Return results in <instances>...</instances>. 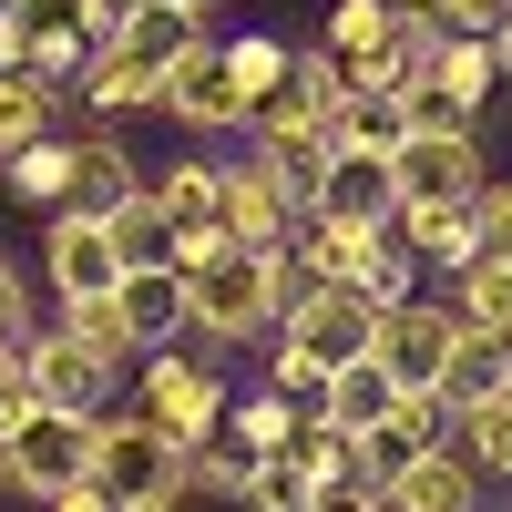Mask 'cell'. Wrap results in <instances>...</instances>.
Segmentation results:
<instances>
[{"label":"cell","instance_id":"4","mask_svg":"<svg viewBox=\"0 0 512 512\" xmlns=\"http://www.w3.org/2000/svg\"><path fill=\"white\" fill-rule=\"evenodd\" d=\"M21 379H31V400H52V410H103L123 390V369L103 349H82L72 328H31L21 338Z\"/></svg>","mask_w":512,"mask_h":512},{"label":"cell","instance_id":"35","mask_svg":"<svg viewBox=\"0 0 512 512\" xmlns=\"http://www.w3.org/2000/svg\"><path fill=\"white\" fill-rule=\"evenodd\" d=\"M420 277H431V267H420V256L390 236V226H379V246H369V267H359V297H369V308H400V297H420Z\"/></svg>","mask_w":512,"mask_h":512},{"label":"cell","instance_id":"10","mask_svg":"<svg viewBox=\"0 0 512 512\" xmlns=\"http://www.w3.org/2000/svg\"><path fill=\"white\" fill-rule=\"evenodd\" d=\"M93 482L123 502V492H175V441L154 431V420H93Z\"/></svg>","mask_w":512,"mask_h":512},{"label":"cell","instance_id":"22","mask_svg":"<svg viewBox=\"0 0 512 512\" xmlns=\"http://www.w3.org/2000/svg\"><path fill=\"white\" fill-rule=\"evenodd\" d=\"M297 420H308V400H287L277 379H267V390L226 400V441H236V451L256 461V451H287V441H297Z\"/></svg>","mask_w":512,"mask_h":512},{"label":"cell","instance_id":"31","mask_svg":"<svg viewBox=\"0 0 512 512\" xmlns=\"http://www.w3.org/2000/svg\"><path fill=\"white\" fill-rule=\"evenodd\" d=\"M318 502V472L297 451H256L246 461V512H308Z\"/></svg>","mask_w":512,"mask_h":512},{"label":"cell","instance_id":"45","mask_svg":"<svg viewBox=\"0 0 512 512\" xmlns=\"http://www.w3.org/2000/svg\"><path fill=\"white\" fill-rule=\"evenodd\" d=\"M113 512H185V492H123Z\"/></svg>","mask_w":512,"mask_h":512},{"label":"cell","instance_id":"5","mask_svg":"<svg viewBox=\"0 0 512 512\" xmlns=\"http://www.w3.org/2000/svg\"><path fill=\"white\" fill-rule=\"evenodd\" d=\"M164 113L195 123V134H236L246 123V82L226 62V41H185V52L164 62Z\"/></svg>","mask_w":512,"mask_h":512},{"label":"cell","instance_id":"26","mask_svg":"<svg viewBox=\"0 0 512 512\" xmlns=\"http://www.w3.org/2000/svg\"><path fill=\"white\" fill-rule=\"evenodd\" d=\"M451 308H461V328H482V338L512 349V267H492V256L451 267Z\"/></svg>","mask_w":512,"mask_h":512},{"label":"cell","instance_id":"25","mask_svg":"<svg viewBox=\"0 0 512 512\" xmlns=\"http://www.w3.org/2000/svg\"><path fill=\"white\" fill-rule=\"evenodd\" d=\"M451 441H461V461H472L482 482H512V390L472 400V410L451 420Z\"/></svg>","mask_w":512,"mask_h":512},{"label":"cell","instance_id":"20","mask_svg":"<svg viewBox=\"0 0 512 512\" xmlns=\"http://www.w3.org/2000/svg\"><path fill=\"white\" fill-rule=\"evenodd\" d=\"M123 195H144L134 154H123L113 134H82V144H72V205H82V216H113Z\"/></svg>","mask_w":512,"mask_h":512},{"label":"cell","instance_id":"46","mask_svg":"<svg viewBox=\"0 0 512 512\" xmlns=\"http://www.w3.org/2000/svg\"><path fill=\"white\" fill-rule=\"evenodd\" d=\"M492 62H502V93H512V21L492 31Z\"/></svg>","mask_w":512,"mask_h":512},{"label":"cell","instance_id":"1","mask_svg":"<svg viewBox=\"0 0 512 512\" xmlns=\"http://www.w3.org/2000/svg\"><path fill=\"white\" fill-rule=\"evenodd\" d=\"M93 420H103V410H52V400H31L21 431L0 441L11 492H21V502H52L62 482H82V472H93Z\"/></svg>","mask_w":512,"mask_h":512},{"label":"cell","instance_id":"48","mask_svg":"<svg viewBox=\"0 0 512 512\" xmlns=\"http://www.w3.org/2000/svg\"><path fill=\"white\" fill-rule=\"evenodd\" d=\"M175 11H216V0H175Z\"/></svg>","mask_w":512,"mask_h":512},{"label":"cell","instance_id":"37","mask_svg":"<svg viewBox=\"0 0 512 512\" xmlns=\"http://www.w3.org/2000/svg\"><path fill=\"white\" fill-rule=\"evenodd\" d=\"M226 62H236V82H246V113H256V103L287 82V62H297V52H287L277 31H236V41H226Z\"/></svg>","mask_w":512,"mask_h":512},{"label":"cell","instance_id":"33","mask_svg":"<svg viewBox=\"0 0 512 512\" xmlns=\"http://www.w3.org/2000/svg\"><path fill=\"white\" fill-rule=\"evenodd\" d=\"M349 441H359V482H379V492H390V482L410 472V461L431 451V441H420V431H410L400 410H390V420H369V431H349Z\"/></svg>","mask_w":512,"mask_h":512},{"label":"cell","instance_id":"17","mask_svg":"<svg viewBox=\"0 0 512 512\" xmlns=\"http://www.w3.org/2000/svg\"><path fill=\"white\" fill-rule=\"evenodd\" d=\"M369 246H379V226H349V216H328V205H308L297 236H287V256H297L308 277H359Z\"/></svg>","mask_w":512,"mask_h":512},{"label":"cell","instance_id":"12","mask_svg":"<svg viewBox=\"0 0 512 512\" xmlns=\"http://www.w3.org/2000/svg\"><path fill=\"white\" fill-rule=\"evenodd\" d=\"M226 236L236 246H256V256H277L287 236H297V205L277 195V175H267V164H226Z\"/></svg>","mask_w":512,"mask_h":512},{"label":"cell","instance_id":"6","mask_svg":"<svg viewBox=\"0 0 512 512\" xmlns=\"http://www.w3.org/2000/svg\"><path fill=\"white\" fill-rule=\"evenodd\" d=\"M41 267H52V297H113L123 287V246H113L103 216L62 205V216H41Z\"/></svg>","mask_w":512,"mask_h":512},{"label":"cell","instance_id":"8","mask_svg":"<svg viewBox=\"0 0 512 512\" xmlns=\"http://www.w3.org/2000/svg\"><path fill=\"white\" fill-rule=\"evenodd\" d=\"M400 205H472L492 175H482V144L472 134H400Z\"/></svg>","mask_w":512,"mask_h":512},{"label":"cell","instance_id":"38","mask_svg":"<svg viewBox=\"0 0 512 512\" xmlns=\"http://www.w3.org/2000/svg\"><path fill=\"white\" fill-rule=\"evenodd\" d=\"M267 379H277L287 400H318V390H328V359H308V349H297V338L277 328V349H267Z\"/></svg>","mask_w":512,"mask_h":512},{"label":"cell","instance_id":"28","mask_svg":"<svg viewBox=\"0 0 512 512\" xmlns=\"http://www.w3.org/2000/svg\"><path fill=\"white\" fill-rule=\"evenodd\" d=\"M175 492H195V502H246V451L216 431V441H185L175 451Z\"/></svg>","mask_w":512,"mask_h":512},{"label":"cell","instance_id":"49","mask_svg":"<svg viewBox=\"0 0 512 512\" xmlns=\"http://www.w3.org/2000/svg\"><path fill=\"white\" fill-rule=\"evenodd\" d=\"M0 21H11V0H0Z\"/></svg>","mask_w":512,"mask_h":512},{"label":"cell","instance_id":"23","mask_svg":"<svg viewBox=\"0 0 512 512\" xmlns=\"http://www.w3.org/2000/svg\"><path fill=\"white\" fill-rule=\"evenodd\" d=\"M41 134H62V82L41 72H0V154H21Z\"/></svg>","mask_w":512,"mask_h":512},{"label":"cell","instance_id":"30","mask_svg":"<svg viewBox=\"0 0 512 512\" xmlns=\"http://www.w3.org/2000/svg\"><path fill=\"white\" fill-rule=\"evenodd\" d=\"M62 328L82 338V349H103L113 369L144 359V338H134V318H123V297H62Z\"/></svg>","mask_w":512,"mask_h":512},{"label":"cell","instance_id":"29","mask_svg":"<svg viewBox=\"0 0 512 512\" xmlns=\"http://www.w3.org/2000/svg\"><path fill=\"white\" fill-rule=\"evenodd\" d=\"M164 216H175V236L185 226H226V164H164Z\"/></svg>","mask_w":512,"mask_h":512},{"label":"cell","instance_id":"18","mask_svg":"<svg viewBox=\"0 0 512 512\" xmlns=\"http://www.w3.org/2000/svg\"><path fill=\"white\" fill-rule=\"evenodd\" d=\"M123 318H134V338H144V349H175V338H185V277L175 267H123Z\"/></svg>","mask_w":512,"mask_h":512},{"label":"cell","instance_id":"11","mask_svg":"<svg viewBox=\"0 0 512 512\" xmlns=\"http://www.w3.org/2000/svg\"><path fill=\"white\" fill-rule=\"evenodd\" d=\"M318 205H328V216H349V226H390V216H400V164L379 154V144H328Z\"/></svg>","mask_w":512,"mask_h":512},{"label":"cell","instance_id":"42","mask_svg":"<svg viewBox=\"0 0 512 512\" xmlns=\"http://www.w3.org/2000/svg\"><path fill=\"white\" fill-rule=\"evenodd\" d=\"M0 338H11V349L31 338V297H21V267H11V256H0Z\"/></svg>","mask_w":512,"mask_h":512},{"label":"cell","instance_id":"14","mask_svg":"<svg viewBox=\"0 0 512 512\" xmlns=\"http://www.w3.org/2000/svg\"><path fill=\"white\" fill-rule=\"evenodd\" d=\"M246 154L277 175V195L297 205V216L318 205V185H328V134H318V123H256V144H246Z\"/></svg>","mask_w":512,"mask_h":512},{"label":"cell","instance_id":"36","mask_svg":"<svg viewBox=\"0 0 512 512\" xmlns=\"http://www.w3.org/2000/svg\"><path fill=\"white\" fill-rule=\"evenodd\" d=\"M390 93H400V123H410V134H472V123H482L461 93H441L431 72H420V82H390Z\"/></svg>","mask_w":512,"mask_h":512},{"label":"cell","instance_id":"9","mask_svg":"<svg viewBox=\"0 0 512 512\" xmlns=\"http://www.w3.org/2000/svg\"><path fill=\"white\" fill-rule=\"evenodd\" d=\"M400 31H410V11H390V0H338L318 41L349 62L359 93H390V82H400Z\"/></svg>","mask_w":512,"mask_h":512},{"label":"cell","instance_id":"41","mask_svg":"<svg viewBox=\"0 0 512 512\" xmlns=\"http://www.w3.org/2000/svg\"><path fill=\"white\" fill-rule=\"evenodd\" d=\"M21 410H31V379H21V349L0 338V441L21 431Z\"/></svg>","mask_w":512,"mask_h":512},{"label":"cell","instance_id":"40","mask_svg":"<svg viewBox=\"0 0 512 512\" xmlns=\"http://www.w3.org/2000/svg\"><path fill=\"white\" fill-rule=\"evenodd\" d=\"M431 21H441V31H461V41H492V31L512 21V0H441Z\"/></svg>","mask_w":512,"mask_h":512},{"label":"cell","instance_id":"50","mask_svg":"<svg viewBox=\"0 0 512 512\" xmlns=\"http://www.w3.org/2000/svg\"><path fill=\"white\" fill-rule=\"evenodd\" d=\"M0 492H11V472H0Z\"/></svg>","mask_w":512,"mask_h":512},{"label":"cell","instance_id":"7","mask_svg":"<svg viewBox=\"0 0 512 512\" xmlns=\"http://www.w3.org/2000/svg\"><path fill=\"white\" fill-rule=\"evenodd\" d=\"M451 338H461V308H451V297H400V308H379V338H369V349L390 359L400 390H431L441 359H451Z\"/></svg>","mask_w":512,"mask_h":512},{"label":"cell","instance_id":"32","mask_svg":"<svg viewBox=\"0 0 512 512\" xmlns=\"http://www.w3.org/2000/svg\"><path fill=\"white\" fill-rule=\"evenodd\" d=\"M431 82H441V93H461V103L482 113V103L502 93V62H492V41H461V31H451V41H441V62H431Z\"/></svg>","mask_w":512,"mask_h":512},{"label":"cell","instance_id":"3","mask_svg":"<svg viewBox=\"0 0 512 512\" xmlns=\"http://www.w3.org/2000/svg\"><path fill=\"white\" fill-rule=\"evenodd\" d=\"M277 328H287L308 359H328V369H338V359H359L369 338H379V308L359 297V277H308V287L287 297V318H277Z\"/></svg>","mask_w":512,"mask_h":512},{"label":"cell","instance_id":"2","mask_svg":"<svg viewBox=\"0 0 512 512\" xmlns=\"http://www.w3.org/2000/svg\"><path fill=\"white\" fill-rule=\"evenodd\" d=\"M134 390H144V420H154L175 451H185V441H216V431H226V400H236L226 379L205 369V359H185V349H144V359H134Z\"/></svg>","mask_w":512,"mask_h":512},{"label":"cell","instance_id":"39","mask_svg":"<svg viewBox=\"0 0 512 512\" xmlns=\"http://www.w3.org/2000/svg\"><path fill=\"white\" fill-rule=\"evenodd\" d=\"M472 226H482V256H492V267H512V185H482V195H472Z\"/></svg>","mask_w":512,"mask_h":512},{"label":"cell","instance_id":"21","mask_svg":"<svg viewBox=\"0 0 512 512\" xmlns=\"http://www.w3.org/2000/svg\"><path fill=\"white\" fill-rule=\"evenodd\" d=\"M0 185H11L21 205H41V216H62L72 205V134H41L21 154H0Z\"/></svg>","mask_w":512,"mask_h":512},{"label":"cell","instance_id":"27","mask_svg":"<svg viewBox=\"0 0 512 512\" xmlns=\"http://www.w3.org/2000/svg\"><path fill=\"white\" fill-rule=\"evenodd\" d=\"M113 246H123V267H175V216H164V195L144 185V195H123L113 205Z\"/></svg>","mask_w":512,"mask_h":512},{"label":"cell","instance_id":"13","mask_svg":"<svg viewBox=\"0 0 512 512\" xmlns=\"http://www.w3.org/2000/svg\"><path fill=\"white\" fill-rule=\"evenodd\" d=\"M390 512H482V472L461 461V441H431L410 461V472L390 482Z\"/></svg>","mask_w":512,"mask_h":512},{"label":"cell","instance_id":"15","mask_svg":"<svg viewBox=\"0 0 512 512\" xmlns=\"http://www.w3.org/2000/svg\"><path fill=\"white\" fill-rule=\"evenodd\" d=\"M390 236L420 256V267H472V256H482V226H472V205H400V216H390Z\"/></svg>","mask_w":512,"mask_h":512},{"label":"cell","instance_id":"34","mask_svg":"<svg viewBox=\"0 0 512 512\" xmlns=\"http://www.w3.org/2000/svg\"><path fill=\"white\" fill-rule=\"evenodd\" d=\"M400 93H349L338 103V123H328V144H379V154H400Z\"/></svg>","mask_w":512,"mask_h":512},{"label":"cell","instance_id":"19","mask_svg":"<svg viewBox=\"0 0 512 512\" xmlns=\"http://www.w3.org/2000/svg\"><path fill=\"white\" fill-rule=\"evenodd\" d=\"M72 93L93 103V113H144V103H164V62H134V52H113V41H103V52L82 62Z\"/></svg>","mask_w":512,"mask_h":512},{"label":"cell","instance_id":"44","mask_svg":"<svg viewBox=\"0 0 512 512\" xmlns=\"http://www.w3.org/2000/svg\"><path fill=\"white\" fill-rule=\"evenodd\" d=\"M41 512H113V492H103L93 472H82V482H62V492H52V502H41Z\"/></svg>","mask_w":512,"mask_h":512},{"label":"cell","instance_id":"47","mask_svg":"<svg viewBox=\"0 0 512 512\" xmlns=\"http://www.w3.org/2000/svg\"><path fill=\"white\" fill-rule=\"evenodd\" d=\"M390 11H410V21H431V11H441V0H390Z\"/></svg>","mask_w":512,"mask_h":512},{"label":"cell","instance_id":"43","mask_svg":"<svg viewBox=\"0 0 512 512\" xmlns=\"http://www.w3.org/2000/svg\"><path fill=\"white\" fill-rule=\"evenodd\" d=\"M308 512H390V492H379V482H328Z\"/></svg>","mask_w":512,"mask_h":512},{"label":"cell","instance_id":"24","mask_svg":"<svg viewBox=\"0 0 512 512\" xmlns=\"http://www.w3.org/2000/svg\"><path fill=\"white\" fill-rule=\"evenodd\" d=\"M502 359H512V349H502V338H482V328H461V338H451V359H441V379H431V390L451 400V420L472 410V400L502 390Z\"/></svg>","mask_w":512,"mask_h":512},{"label":"cell","instance_id":"16","mask_svg":"<svg viewBox=\"0 0 512 512\" xmlns=\"http://www.w3.org/2000/svg\"><path fill=\"white\" fill-rule=\"evenodd\" d=\"M318 410L338 420V431H369V420H390V410H400V379H390V359H379V349L338 359V369H328V390H318Z\"/></svg>","mask_w":512,"mask_h":512}]
</instances>
